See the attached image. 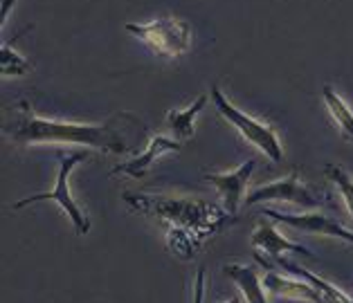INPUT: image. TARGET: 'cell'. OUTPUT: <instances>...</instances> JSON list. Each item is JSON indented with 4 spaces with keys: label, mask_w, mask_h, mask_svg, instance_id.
I'll return each mask as SVG.
<instances>
[{
    "label": "cell",
    "mask_w": 353,
    "mask_h": 303,
    "mask_svg": "<svg viewBox=\"0 0 353 303\" xmlns=\"http://www.w3.org/2000/svg\"><path fill=\"white\" fill-rule=\"evenodd\" d=\"M270 200L292 202L297 207L315 209V207H320L322 198L317 196L311 187L301 182L297 171H292L290 176L281 178V180H274V182H268V185L250 189L248 196H245V207H252V205H259V202H270Z\"/></svg>",
    "instance_id": "cell-6"
},
{
    "label": "cell",
    "mask_w": 353,
    "mask_h": 303,
    "mask_svg": "<svg viewBox=\"0 0 353 303\" xmlns=\"http://www.w3.org/2000/svg\"><path fill=\"white\" fill-rule=\"evenodd\" d=\"M254 169H256V162L245 160L239 169L230 171V173H208V176H205V180L212 182V185L216 187V191L221 194L223 209H225L230 216H234V218L239 213L241 202H245L248 182L252 178Z\"/></svg>",
    "instance_id": "cell-8"
},
{
    "label": "cell",
    "mask_w": 353,
    "mask_h": 303,
    "mask_svg": "<svg viewBox=\"0 0 353 303\" xmlns=\"http://www.w3.org/2000/svg\"><path fill=\"white\" fill-rule=\"evenodd\" d=\"M14 5H16V0H3V14H0V25L7 23V16H10Z\"/></svg>",
    "instance_id": "cell-18"
},
{
    "label": "cell",
    "mask_w": 353,
    "mask_h": 303,
    "mask_svg": "<svg viewBox=\"0 0 353 303\" xmlns=\"http://www.w3.org/2000/svg\"><path fill=\"white\" fill-rule=\"evenodd\" d=\"M250 242H252V247H254V258H265V261H270V258L279 261L286 252H295L306 258H315L311 249L301 247L297 242H292L283 236V233L277 229V224H274V220H261L259 227H256L252 231V236H250Z\"/></svg>",
    "instance_id": "cell-9"
},
{
    "label": "cell",
    "mask_w": 353,
    "mask_h": 303,
    "mask_svg": "<svg viewBox=\"0 0 353 303\" xmlns=\"http://www.w3.org/2000/svg\"><path fill=\"white\" fill-rule=\"evenodd\" d=\"M208 106V97L201 94V97H196V101L192 103L189 108L180 110V108H171L167 112V126L171 135L176 137V140H189V137H194V131H196V119L201 115V110Z\"/></svg>",
    "instance_id": "cell-13"
},
{
    "label": "cell",
    "mask_w": 353,
    "mask_h": 303,
    "mask_svg": "<svg viewBox=\"0 0 353 303\" xmlns=\"http://www.w3.org/2000/svg\"><path fill=\"white\" fill-rule=\"evenodd\" d=\"M212 101H214V106H216V110L221 112V117L225 121H230V124L234 126L250 144H254L265 158L272 160V162L283 160V146H281L277 131H274L272 126L261 124V121H256L254 117L245 115L243 110L236 108L234 103L223 94V90L216 83L212 85Z\"/></svg>",
    "instance_id": "cell-5"
},
{
    "label": "cell",
    "mask_w": 353,
    "mask_h": 303,
    "mask_svg": "<svg viewBox=\"0 0 353 303\" xmlns=\"http://www.w3.org/2000/svg\"><path fill=\"white\" fill-rule=\"evenodd\" d=\"M223 274L239 285V290H241V294H243V299L248 303H268L265 288H263V279L256 274L254 265L230 263V265L223 267Z\"/></svg>",
    "instance_id": "cell-12"
},
{
    "label": "cell",
    "mask_w": 353,
    "mask_h": 303,
    "mask_svg": "<svg viewBox=\"0 0 353 303\" xmlns=\"http://www.w3.org/2000/svg\"><path fill=\"white\" fill-rule=\"evenodd\" d=\"M128 209L142 216H153L167 229V245L178 258H194L205 242L216 236L234 220L214 202L189 196H156L124 194Z\"/></svg>",
    "instance_id": "cell-1"
},
{
    "label": "cell",
    "mask_w": 353,
    "mask_h": 303,
    "mask_svg": "<svg viewBox=\"0 0 353 303\" xmlns=\"http://www.w3.org/2000/svg\"><path fill=\"white\" fill-rule=\"evenodd\" d=\"M205 281H208V272H205V267L196 272V285H194V303H203V297H205Z\"/></svg>",
    "instance_id": "cell-17"
},
{
    "label": "cell",
    "mask_w": 353,
    "mask_h": 303,
    "mask_svg": "<svg viewBox=\"0 0 353 303\" xmlns=\"http://www.w3.org/2000/svg\"><path fill=\"white\" fill-rule=\"evenodd\" d=\"M322 97H324L326 108H329V115L333 117L335 126H338L342 140L353 142V110L349 108V103L344 101L331 85H324Z\"/></svg>",
    "instance_id": "cell-14"
},
{
    "label": "cell",
    "mask_w": 353,
    "mask_h": 303,
    "mask_svg": "<svg viewBox=\"0 0 353 303\" xmlns=\"http://www.w3.org/2000/svg\"><path fill=\"white\" fill-rule=\"evenodd\" d=\"M265 218L274 222H283L292 229L308 231V233H322V236H333L340 240H347L353 245V231L347 229L340 220L331 218L322 211H306V213H283L277 209H263Z\"/></svg>",
    "instance_id": "cell-7"
},
{
    "label": "cell",
    "mask_w": 353,
    "mask_h": 303,
    "mask_svg": "<svg viewBox=\"0 0 353 303\" xmlns=\"http://www.w3.org/2000/svg\"><path fill=\"white\" fill-rule=\"evenodd\" d=\"M88 160V153L85 151H77V153H59V171H57V182L54 187L46 194H34L23 198V200L14 202V209H23V207H30L34 202H43V200H54L61 209L65 211V216L70 218L72 227L77 229V233H88L90 231V220L88 216L81 211V207L74 202V198L70 194V173L79 167L81 162Z\"/></svg>",
    "instance_id": "cell-4"
},
{
    "label": "cell",
    "mask_w": 353,
    "mask_h": 303,
    "mask_svg": "<svg viewBox=\"0 0 353 303\" xmlns=\"http://www.w3.org/2000/svg\"><path fill=\"white\" fill-rule=\"evenodd\" d=\"M12 45H14V41L5 43L3 52H0V72H3L5 76H23V74H28L32 65L21 54H16Z\"/></svg>",
    "instance_id": "cell-16"
},
{
    "label": "cell",
    "mask_w": 353,
    "mask_h": 303,
    "mask_svg": "<svg viewBox=\"0 0 353 303\" xmlns=\"http://www.w3.org/2000/svg\"><path fill=\"white\" fill-rule=\"evenodd\" d=\"M128 34L146 43L156 54L165 59H178L192 50L194 32L187 21L178 16H162V19L149 21V23H126L124 25Z\"/></svg>",
    "instance_id": "cell-3"
},
{
    "label": "cell",
    "mask_w": 353,
    "mask_h": 303,
    "mask_svg": "<svg viewBox=\"0 0 353 303\" xmlns=\"http://www.w3.org/2000/svg\"><path fill=\"white\" fill-rule=\"evenodd\" d=\"M183 149V142L176 140V137H169V135H153L146 151H142L140 155H135L128 162L124 164H117V167L110 171V176H128V178H144L146 176V169L151 167L153 162L158 158H162L165 153H174Z\"/></svg>",
    "instance_id": "cell-10"
},
{
    "label": "cell",
    "mask_w": 353,
    "mask_h": 303,
    "mask_svg": "<svg viewBox=\"0 0 353 303\" xmlns=\"http://www.w3.org/2000/svg\"><path fill=\"white\" fill-rule=\"evenodd\" d=\"M324 173H326V178L338 187V191L342 194L344 202H347L349 216L353 218V178H351V173L344 171L342 167H338V164H326Z\"/></svg>",
    "instance_id": "cell-15"
},
{
    "label": "cell",
    "mask_w": 353,
    "mask_h": 303,
    "mask_svg": "<svg viewBox=\"0 0 353 303\" xmlns=\"http://www.w3.org/2000/svg\"><path fill=\"white\" fill-rule=\"evenodd\" d=\"M263 288L265 292L274 299H292V301H308V303H326L324 297L317 292L311 283L306 281H295L290 276H281L277 272L268 270L263 279Z\"/></svg>",
    "instance_id": "cell-11"
},
{
    "label": "cell",
    "mask_w": 353,
    "mask_h": 303,
    "mask_svg": "<svg viewBox=\"0 0 353 303\" xmlns=\"http://www.w3.org/2000/svg\"><path fill=\"white\" fill-rule=\"evenodd\" d=\"M225 303H241V297H234V299H230V301H225Z\"/></svg>",
    "instance_id": "cell-19"
},
{
    "label": "cell",
    "mask_w": 353,
    "mask_h": 303,
    "mask_svg": "<svg viewBox=\"0 0 353 303\" xmlns=\"http://www.w3.org/2000/svg\"><path fill=\"white\" fill-rule=\"evenodd\" d=\"M137 117L119 112L106 124H74V121H57L41 117L32 110L30 101H21L12 108L10 119L5 121L3 133L19 146L34 144H81L101 153L126 155L135 153V144L126 140V124Z\"/></svg>",
    "instance_id": "cell-2"
}]
</instances>
